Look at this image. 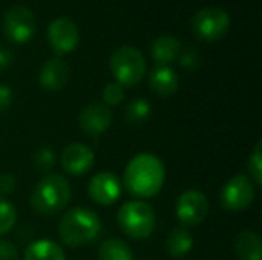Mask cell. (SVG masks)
Wrapping results in <instances>:
<instances>
[{
	"mask_svg": "<svg viewBox=\"0 0 262 260\" xmlns=\"http://www.w3.org/2000/svg\"><path fill=\"white\" fill-rule=\"evenodd\" d=\"M17 222V211L11 202L0 198V236L9 233Z\"/></svg>",
	"mask_w": 262,
	"mask_h": 260,
	"instance_id": "obj_22",
	"label": "cell"
},
{
	"mask_svg": "<svg viewBox=\"0 0 262 260\" xmlns=\"http://www.w3.org/2000/svg\"><path fill=\"white\" fill-rule=\"evenodd\" d=\"M124 87L117 83V81H112V83H107L101 92V97H103V103L106 106H118L123 103L124 100Z\"/></svg>",
	"mask_w": 262,
	"mask_h": 260,
	"instance_id": "obj_25",
	"label": "cell"
},
{
	"mask_svg": "<svg viewBox=\"0 0 262 260\" xmlns=\"http://www.w3.org/2000/svg\"><path fill=\"white\" fill-rule=\"evenodd\" d=\"M101 233L100 216L88 207L68 210L58 224V236L69 248H81L92 244Z\"/></svg>",
	"mask_w": 262,
	"mask_h": 260,
	"instance_id": "obj_2",
	"label": "cell"
},
{
	"mask_svg": "<svg viewBox=\"0 0 262 260\" xmlns=\"http://www.w3.org/2000/svg\"><path fill=\"white\" fill-rule=\"evenodd\" d=\"M209 213L207 196L200 190H186L177 201V219L183 227H198Z\"/></svg>",
	"mask_w": 262,
	"mask_h": 260,
	"instance_id": "obj_9",
	"label": "cell"
},
{
	"mask_svg": "<svg viewBox=\"0 0 262 260\" xmlns=\"http://www.w3.org/2000/svg\"><path fill=\"white\" fill-rule=\"evenodd\" d=\"M230 29V17L220 6H206L192 18L193 34L204 41H216Z\"/></svg>",
	"mask_w": 262,
	"mask_h": 260,
	"instance_id": "obj_6",
	"label": "cell"
},
{
	"mask_svg": "<svg viewBox=\"0 0 262 260\" xmlns=\"http://www.w3.org/2000/svg\"><path fill=\"white\" fill-rule=\"evenodd\" d=\"M112 123V112L103 101H94L81 109L78 115V124L81 130L89 136L103 135Z\"/></svg>",
	"mask_w": 262,
	"mask_h": 260,
	"instance_id": "obj_12",
	"label": "cell"
},
{
	"mask_svg": "<svg viewBox=\"0 0 262 260\" xmlns=\"http://www.w3.org/2000/svg\"><path fill=\"white\" fill-rule=\"evenodd\" d=\"M249 173H250V179L255 185H261L262 184V143L258 141L250 158H249Z\"/></svg>",
	"mask_w": 262,
	"mask_h": 260,
	"instance_id": "obj_24",
	"label": "cell"
},
{
	"mask_svg": "<svg viewBox=\"0 0 262 260\" xmlns=\"http://www.w3.org/2000/svg\"><path fill=\"white\" fill-rule=\"evenodd\" d=\"M14 60V54L8 48H0V70L8 69Z\"/></svg>",
	"mask_w": 262,
	"mask_h": 260,
	"instance_id": "obj_30",
	"label": "cell"
},
{
	"mask_svg": "<svg viewBox=\"0 0 262 260\" xmlns=\"http://www.w3.org/2000/svg\"><path fill=\"white\" fill-rule=\"evenodd\" d=\"M15 185H17V181H15L14 175H11V173H2L0 175V198L9 196L11 193H14Z\"/></svg>",
	"mask_w": 262,
	"mask_h": 260,
	"instance_id": "obj_27",
	"label": "cell"
},
{
	"mask_svg": "<svg viewBox=\"0 0 262 260\" xmlns=\"http://www.w3.org/2000/svg\"><path fill=\"white\" fill-rule=\"evenodd\" d=\"M48 41L57 54H69L80 41L78 26L68 17L54 18L48 26Z\"/></svg>",
	"mask_w": 262,
	"mask_h": 260,
	"instance_id": "obj_10",
	"label": "cell"
},
{
	"mask_svg": "<svg viewBox=\"0 0 262 260\" xmlns=\"http://www.w3.org/2000/svg\"><path fill=\"white\" fill-rule=\"evenodd\" d=\"M117 221L124 234L130 239H147L157 225V216L150 204L135 199L123 204L117 213Z\"/></svg>",
	"mask_w": 262,
	"mask_h": 260,
	"instance_id": "obj_4",
	"label": "cell"
},
{
	"mask_svg": "<svg viewBox=\"0 0 262 260\" xmlns=\"http://www.w3.org/2000/svg\"><path fill=\"white\" fill-rule=\"evenodd\" d=\"M25 260H66L64 250L49 241V239H41L29 244L25 250Z\"/></svg>",
	"mask_w": 262,
	"mask_h": 260,
	"instance_id": "obj_18",
	"label": "cell"
},
{
	"mask_svg": "<svg viewBox=\"0 0 262 260\" xmlns=\"http://www.w3.org/2000/svg\"><path fill=\"white\" fill-rule=\"evenodd\" d=\"M111 72L117 83L123 87H132L138 84L147 70V63L143 52L130 44L120 46L111 55Z\"/></svg>",
	"mask_w": 262,
	"mask_h": 260,
	"instance_id": "obj_5",
	"label": "cell"
},
{
	"mask_svg": "<svg viewBox=\"0 0 262 260\" xmlns=\"http://www.w3.org/2000/svg\"><path fill=\"white\" fill-rule=\"evenodd\" d=\"M68 78H69L68 63L60 57H54L45 61L38 75V81L41 87L51 92L61 90L68 83Z\"/></svg>",
	"mask_w": 262,
	"mask_h": 260,
	"instance_id": "obj_14",
	"label": "cell"
},
{
	"mask_svg": "<svg viewBox=\"0 0 262 260\" xmlns=\"http://www.w3.org/2000/svg\"><path fill=\"white\" fill-rule=\"evenodd\" d=\"M152 113V106L146 98H134L124 109V121L129 126L144 124Z\"/></svg>",
	"mask_w": 262,
	"mask_h": 260,
	"instance_id": "obj_21",
	"label": "cell"
},
{
	"mask_svg": "<svg viewBox=\"0 0 262 260\" xmlns=\"http://www.w3.org/2000/svg\"><path fill=\"white\" fill-rule=\"evenodd\" d=\"M98 260H135L132 248L121 239L111 238L98 247Z\"/></svg>",
	"mask_w": 262,
	"mask_h": 260,
	"instance_id": "obj_20",
	"label": "cell"
},
{
	"mask_svg": "<svg viewBox=\"0 0 262 260\" xmlns=\"http://www.w3.org/2000/svg\"><path fill=\"white\" fill-rule=\"evenodd\" d=\"M178 61L184 69L195 70L201 64V55L195 48H183L178 55Z\"/></svg>",
	"mask_w": 262,
	"mask_h": 260,
	"instance_id": "obj_26",
	"label": "cell"
},
{
	"mask_svg": "<svg viewBox=\"0 0 262 260\" xmlns=\"http://www.w3.org/2000/svg\"><path fill=\"white\" fill-rule=\"evenodd\" d=\"M180 78L167 64H157L149 74V87L160 97H169L178 90Z\"/></svg>",
	"mask_w": 262,
	"mask_h": 260,
	"instance_id": "obj_15",
	"label": "cell"
},
{
	"mask_svg": "<svg viewBox=\"0 0 262 260\" xmlns=\"http://www.w3.org/2000/svg\"><path fill=\"white\" fill-rule=\"evenodd\" d=\"M181 49H183V44L177 37L161 35L152 43L150 54H152V58L157 61V64L169 66L170 63H173L178 58Z\"/></svg>",
	"mask_w": 262,
	"mask_h": 260,
	"instance_id": "obj_17",
	"label": "cell"
},
{
	"mask_svg": "<svg viewBox=\"0 0 262 260\" xmlns=\"http://www.w3.org/2000/svg\"><path fill=\"white\" fill-rule=\"evenodd\" d=\"M235 254L238 260H262V241L256 231L244 230L235 239Z\"/></svg>",
	"mask_w": 262,
	"mask_h": 260,
	"instance_id": "obj_16",
	"label": "cell"
},
{
	"mask_svg": "<svg viewBox=\"0 0 262 260\" xmlns=\"http://www.w3.org/2000/svg\"><path fill=\"white\" fill-rule=\"evenodd\" d=\"M18 259V248L9 242L2 239L0 241V260H17Z\"/></svg>",
	"mask_w": 262,
	"mask_h": 260,
	"instance_id": "obj_28",
	"label": "cell"
},
{
	"mask_svg": "<svg viewBox=\"0 0 262 260\" xmlns=\"http://www.w3.org/2000/svg\"><path fill=\"white\" fill-rule=\"evenodd\" d=\"M57 161V155L55 150L49 146H41L37 149L35 155H34V164L38 170L41 172H49L54 169Z\"/></svg>",
	"mask_w": 262,
	"mask_h": 260,
	"instance_id": "obj_23",
	"label": "cell"
},
{
	"mask_svg": "<svg viewBox=\"0 0 262 260\" xmlns=\"http://www.w3.org/2000/svg\"><path fill=\"white\" fill-rule=\"evenodd\" d=\"M71 201V185L61 175H46L41 178L29 198L32 210L41 216H52L66 208Z\"/></svg>",
	"mask_w": 262,
	"mask_h": 260,
	"instance_id": "obj_3",
	"label": "cell"
},
{
	"mask_svg": "<svg viewBox=\"0 0 262 260\" xmlns=\"http://www.w3.org/2000/svg\"><path fill=\"white\" fill-rule=\"evenodd\" d=\"M166 181V169L163 161L152 153H140L134 156L124 169L123 185L134 198L149 199L157 196Z\"/></svg>",
	"mask_w": 262,
	"mask_h": 260,
	"instance_id": "obj_1",
	"label": "cell"
},
{
	"mask_svg": "<svg viewBox=\"0 0 262 260\" xmlns=\"http://www.w3.org/2000/svg\"><path fill=\"white\" fill-rule=\"evenodd\" d=\"M89 196L98 205L115 204L123 192V184L120 178L112 172H100L92 176L88 187Z\"/></svg>",
	"mask_w": 262,
	"mask_h": 260,
	"instance_id": "obj_11",
	"label": "cell"
},
{
	"mask_svg": "<svg viewBox=\"0 0 262 260\" xmlns=\"http://www.w3.org/2000/svg\"><path fill=\"white\" fill-rule=\"evenodd\" d=\"M193 248V238L186 228H175L166 239V250L175 259L186 257Z\"/></svg>",
	"mask_w": 262,
	"mask_h": 260,
	"instance_id": "obj_19",
	"label": "cell"
},
{
	"mask_svg": "<svg viewBox=\"0 0 262 260\" xmlns=\"http://www.w3.org/2000/svg\"><path fill=\"white\" fill-rule=\"evenodd\" d=\"M255 195V184L252 179L246 175H236L224 184L220 193V202L224 210L238 213L252 205Z\"/></svg>",
	"mask_w": 262,
	"mask_h": 260,
	"instance_id": "obj_8",
	"label": "cell"
},
{
	"mask_svg": "<svg viewBox=\"0 0 262 260\" xmlns=\"http://www.w3.org/2000/svg\"><path fill=\"white\" fill-rule=\"evenodd\" d=\"M37 31V20L34 12L23 5L11 6L3 15V34L12 43L29 41Z\"/></svg>",
	"mask_w": 262,
	"mask_h": 260,
	"instance_id": "obj_7",
	"label": "cell"
},
{
	"mask_svg": "<svg viewBox=\"0 0 262 260\" xmlns=\"http://www.w3.org/2000/svg\"><path fill=\"white\" fill-rule=\"evenodd\" d=\"M95 155L92 149L81 143H72L61 152L60 162L66 173L72 176H81L94 167Z\"/></svg>",
	"mask_w": 262,
	"mask_h": 260,
	"instance_id": "obj_13",
	"label": "cell"
},
{
	"mask_svg": "<svg viewBox=\"0 0 262 260\" xmlns=\"http://www.w3.org/2000/svg\"><path fill=\"white\" fill-rule=\"evenodd\" d=\"M12 90L6 84H0V113L6 112L12 104Z\"/></svg>",
	"mask_w": 262,
	"mask_h": 260,
	"instance_id": "obj_29",
	"label": "cell"
}]
</instances>
